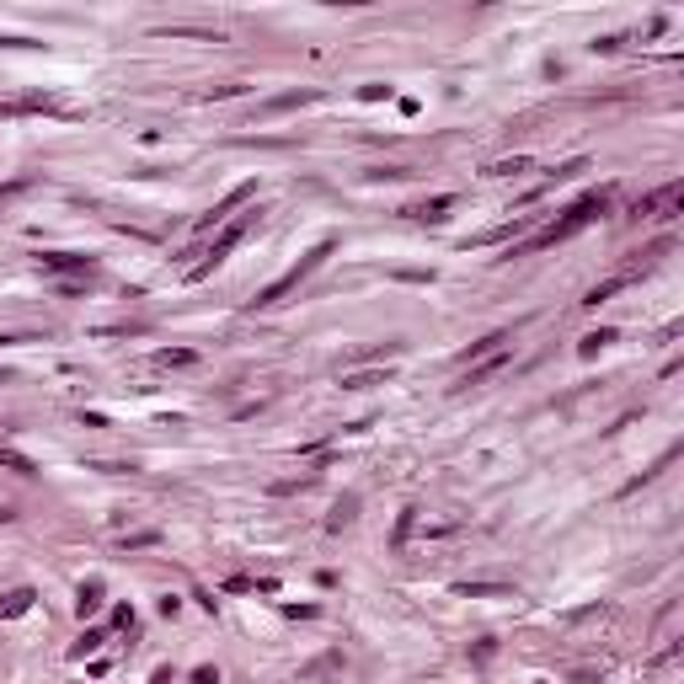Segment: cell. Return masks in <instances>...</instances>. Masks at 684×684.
<instances>
[{"mask_svg":"<svg viewBox=\"0 0 684 684\" xmlns=\"http://www.w3.org/2000/svg\"><path fill=\"white\" fill-rule=\"evenodd\" d=\"M604 209H610V192H589V198H577L572 209H567V219H556L551 230H540V236L529 240L524 252H540V246H556V240H567V236H577V230L583 225H593V219L604 214Z\"/></svg>","mask_w":684,"mask_h":684,"instance_id":"obj_1","label":"cell"},{"mask_svg":"<svg viewBox=\"0 0 684 684\" xmlns=\"http://www.w3.org/2000/svg\"><path fill=\"white\" fill-rule=\"evenodd\" d=\"M332 246H337V240H332V236H326V240H321V246H315V252H305V262H294V267H289V273H284V278H278V284H267V289H262V294H257V300H252V311H267V305H278V300H284L289 289H300V284H305V278H311V273H315V267H321V262H326V257H332Z\"/></svg>","mask_w":684,"mask_h":684,"instance_id":"obj_2","label":"cell"},{"mask_svg":"<svg viewBox=\"0 0 684 684\" xmlns=\"http://www.w3.org/2000/svg\"><path fill=\"white\" fill-rule=\"evenodd\" d=\"M257 214H262V209H246V214H236V219H230L225 230H219V236H214V246H209V262H198V267L187 273L192 284H198V278H209V273H214V267L225 262L230 252H236V246H240V236H246V230L257 225Z\"/></svg>","mask_w":684,"mask_h":684,"instance_id":"obj_3","label":"cell"},{"mask_svg":"<svg viewBox=\"0 0 684 684\" xmlns=\"http://www.w3.org/2000/svg\"><path fill=\"white\" fill-rule=\"evenodd\" d=\"M252 192H257V182H240V187H230V192H225V204H214V209H209L204 219H198V230L219 225V219H225V214H230V209H236V204H246V198H252Z\"/></svg>","mask_w":684,"mask_h":684,"instance_id":"obj_4","label":"cell"},{"mask_svg":"<svg viewBox=\"0 0 684 684\" xmlns=\"http://www.w3.org/2000/svg\"><path fill=\"white\" fill-rule=\"evenodd\" d=\"M37 262H43L48 273H86V278L96 273L91 257H75V252H48V257H37Z\"/></svg>","mask_w":684,"mask_h":684,"instance_id":"obj_5","label":"cell"},{"mask_svg":"<svg viewBox=\"0 0 684 684\" xmlns=\"http://www.w3.org/2000/svg\"><path fill=\"white\" fill-rule=\"evenodd\" d=\"M156 37H192V43H225V33H214V27H182V22H177V27H171V22H166V27H156Z\"/></svg>","mask_w":684,"mask_h":684,"instance_id":"obj_6","label":"cell"},{"mask_svg":"<svg viewBox=\"0 0 684 684\" xmlns=\"http://www.w3.org/2000/svg\"><path fill=\"white\" fill-rule=\"evenodd\" d=\"M449 209H455V192H439V198H422L417 209H407L412 219H444Z\"/></svg>","mask_w":684,"mask_h":684,"instance_id":"obj_7","label":"cell"},{"mask_svg":"<svg viewBox=\"0 0 684 684\" xmlns=\"http://www.w3.org/2000/svg\"><path fill=\"white\" fill-rule=\"evenodd\" d=\"M460 599H514L508 583H460Z\"/></svg>","mask_w":684,"mask_h":684,"instance_id":"obj_8","label":"cell"},{"mask_svg":"<svg viewBox=\"0 0 684 684\" xmlns=\"http://www.w3.org/2000/svg\"><path fill=\"white\" fill-rule=\"evenodd\" d=\"M33 599H37L33 589H16V593H6V599H0V620H16V615H27V610H33Z\"/></svg>","mask_w":684,"mask_h":684,"instance_id":"obj_9","label":"cell"},{"mask_svg":"<svg viewBox=\"0 0 684 684\" xmlns=\"http://www.w3.org/2000/svg\"><path fill=\"white\" fill-rule=\"evenodd\" d=\"M390 369H364V374H342V390H369V385H385Z\"/></svg>","mask_w":684,"mask_h":684,"instance_id":"obj_10","label":"cell"},{"mask_svg":"<svg viewBox=\"0 0 684 684\" xmlns=\"http://www.w3.org/2000/svg\"><path fill=\"white\" fill-rule=\"evenodd\" d=\"M75 610H81V620L102 610V583H81V599H75Z\"/></svg>","mask_w":684,"mask_h":684,"instance_id":"obj_11","label":"cell"},{"mask_svg":"<svg viewBox=\"0 0 684 684\" xmlns=\"http://www.w3.org/2000/svg\"><path fill=\"white\" fill-rule=\"evenodd\" d=\"M192 359H198L192 348H161L156 353V369H182V364H192Z\"/></svg>","mask_w":684,"mask_h":684,"instance_id":"obj_12","label":"cell"},{"mask_svg":"<svg viewBox=\"0 0 684 684\" xmlns=\"http://www.w3.org/2000/svg\"><path fill=\"white\" fill-rule=\"evenodd\" d=\"M610 342H615V332H610V326H599V332H589L583 342H577V353H583V359H593V353L610 348Z\"/></svg>","mask_w":684,"mask_h":684,"instance_id":"obj_13","label":"cell"},{"mask_svg":"<svg viewBox=\"0 0 684 684\" xmlns=\"http://www.w3.org/2000/svg\"><path fill=\"white\" fill-rule=\"evenodd\" d=\"M625 284H631V273H620V278H604V284H593V289H589V300H583V305H599V300H610L615 289H625Z\"/></svg>","mask_w":684,"mask_h":684,"instance_id":"obj_14","label":"cell"},{"mask_svg":"<svg viewBox=\"0 0 684 684\" xmlns=\"http://www.w3.org/2000/svg\"><path fill=\"white\" fill-rule=\"evenodd\" d=\"M514 171H529V161H524V156H514V161H497V166H487V177H514Z\"/></svg>","mask_w":684,"mask_h":684,"instance_id":"obj_15","label":"cell"},{"mask_svg":"<svg viewBox=\"0 0 684 684\" xmlns=\"http://www.w3.org/2000/svg\"><path fill=\"white\" fill-rule=\"evenodd\" d=\"M0 465H11V470H22V476H33V460L16 455V449H0Z\"/></svg>","mask_w":684,"mask_h":684,"instance_id":"obj_16","label":"cell"},{"mask_svg":"<svg viewBox=\"0 0 684 684\" xmlns=\"http://www.w3.org/2000/svg\"><path fill=\"white\" fill-rule=\"evenodd\" d=\"M156 540H161L156 529H144V535H129V540H123V545H129V551H134V545H156Z\"/></svg>","mask_w":684,"mask_h":684,"instance_id":"obj_17","label":"cell"},{"mask_svg":"<svg viewBox=\"0 0 684 684\" xmlns=\"http://www.w3.org/2000/svg\"><path fill=\"white\" fill-rule=\"evenodd\" d=\"M359 96H364V102H380V96H390V86H380V81H374V86H364Z\"/></svg>","mask_w":684,"mask_h":684,"instance_id":"obj_18","label":"cell"},{"mask_svg":"<svg viewBox=\"0 0 684 684\" xmlns=\"http://www.w3.org/2000/svg\"><path fill=\"white\" fill-rule=\"evenodd\" d=\"M192 684H219V668H192Z\"/></svg>","mask_w":684,"mask_h":684,"instance_id":"obj_19","label":"cell"}]
</instances>
